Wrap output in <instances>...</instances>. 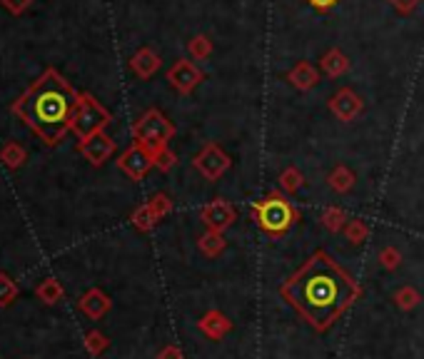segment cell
Wrapping results in <instances>:
<instances>
[{
    "label": "cell",
    "mask_w": 424,
    "mask_h": 359,
    "mask_svg": "<svg viewBox=\"0 0 424 359\" xmlns=\"http://www.w3.org/2000/svg\"><path fill=\"white\" fill-rule=\"evenodd\" d=\"M187 53L195 58V60H207L212 55V41L207 36H195L192 41L187 43Z\"/></svg>",
    "instance_id": "cell-20"
},
{
    "label": "cell",
    "mask_w": 424,
    "mask_h": 359,
    "mask_svg": "<svg viewBox=\"0 0 424 359\" xmlns=\"http://www.w3.org/2000/svg\"><path fill=\"white\" fill-rule=\"evenodd\" d=\"M320 65H322V73L330 77H339L344 75V73L349 70V58L344 55L342 50H337V48H332V50H327L322 55V60H320Z\"/></svg>",
    "instance_id": "cell-15"
},
{
    "label": "cell",
    "mask_w": 424,
    "mask_h": 359,
    "mask_svg": "<svg viewBox=\"0 0 424 359\" xmlns=\"http://www.w3.org/2000/svg\"><path fill=\"white\" fill-rule=\"evenodd\" d=\"M77 95L58 70H45L16 102L13 112L40 137L45 145H58L72 127Z\"/></svg>",
    "instance_id": "cell-2"
},
{
    "label": "cell",
    "mask_w": 424,
    "mask_h": 359,
    "mask_svg": "<svg viewBox=\"0 0 424 359\" xmlns=\"http://www.w3.org/2000/svg\"><path fill=\"white\" fill-rule=\"evenodd\" d=\"M200 247H202L207 254H215V252H220V250L225 247V240L220 237V232H215V230H210V232L205 235L202 240H200Z\"/></svg>",
    "instance_id": "cell-25"
},
{
    "label": "cell",
    "mask_w": 424,
    "mask_h": 359,
    "mask_svg": "<svg viewBox=\"0 0 424 359\" xmlns=\"http://www.w3.org/2000/svg\"><path fill=\"white\" fill-rule=\"evenodd\" d=\"M315 11H320V13H327V11H332L335 6H337L339 0H307Z\"/></svg>",
    "instance_id": "cell-32"
},
{
    "label": "cell",
    "mask_w": 424,
    "mask_h": 359,
    "mask_svg": "<svg viewBox=\"0 0 424 359\" xmlns=\"http://www.w3.org/2000/svg\"><path fill=\"white\" fill-rule=\"evenodd\" d=\"M85 349L92 354V357H97V354H102L105 349H108V337L102 332H87L85 334Z\"/></svg>",
    "instance_id": "cell-23"
},
{
    "label": "cell",
    "mask_w": 424,
    "mask_h": 359,
    "mask_svg": "<svg viewBox=\"0 0 424 359\" xmlns=\"http://www.w3.org/2000/svg\"><path fill=\"white\" fill-rule=\"evenodd\" d=\"M148 208L153 210V213H155V218L160 220V218H163V215H168L170 210H173V203H170V200L165 198V195H155V198L148 203Z\"/></svg>",
    "instance_id": "cell-27"
},
{
    "label": "cell",
    "mask_w": 424,
    "mask_h": 359,
    "mask_svg": "<svg viewBox=\"0 0 424 359\" xmlns=\"http://www.w3.org/2000/svg\"><path fill=\"white\" fill-rule=\"evenodd\" d=\"M155 165H158L163 172L173 170V165H175V155H173V152H170V150L158 152V155H155Z\"/></svg>",
    "instance_id": "cell-31"
},
{
    "label": "cell",
    "mask_w": 424,
    "mask_h": 359,
    "mask_svg": "<svg viewBox=\"0 0 424 359\" xmlns=\"http://www.w3.org/2000/svg\"><path fill=\"white\" fill-rule=\"evenodd\" d=\"M280 183H282V190H287V193H297V190L302 188V175H300V170H295V167H287V170L282 172Z\"/></svg>",
    "instance_id": "cell-24"
},
{
    "label": "cell",
    "mask_w": 424,
    "mask_h": 359,
    "mask_svg": "<svg viewBox=\"0 0 424 359\" xmlns=\"http://www.w3.org/2000/svg\"><path fill=\"white\" fill-rule=\"evenodd\" d=\"M322 223L327 225L330 230H342V225H344V213H342V210H337V208L325 210Z\"/></svg>",
    "instance_id": "cell-26"
},
{
    "label": "cell",
    "mask_w": 424,
    "mask_h": 359,
    "mask_svg": "<svg viewBox=\"0 0 424 359\" xmlns=\"http://www.w3.org/2000/svg\"><path fill=\"white\" fill-rule=\"evenodd\" d=\"M3 3V8H6L8 13H13V16H21V13H26L28 8H31L33 0H0Z\"/></svg>",
    "instance_id": "cell-29"
},
{
    "label": "cell",
    "mask_w": 424,
    "mask_h": 359,
    "mask_svg": "<svg viewBox=\"0 0 424 359\" xmlns=\"http://www.w3.org/2000/svg\"><path fill=\"white\" fill-rule=\"evenodd\" d=\"M397 259H399V254H397V250H384V252H379V262H384L387 267H394L397 264Z\"/></svg>",
    "instance_id": "cell-33"
},
{
    "label": "cell",
    "mask_w": 424,
    "mask_h": 359,
    "mask_svg": "<svg viewBox=\"0 0 424 359\" xmlns=\"http://www.w3.org/2000/svg\"><path fill=\"white\" fill-rule=\"evenodd\" d=\"M80 309L82 314H87L90 319H100L102 314L110 309V299L102 289H87L80 297Z\"/></svg>",
    "instance_id": "cell-14"
},
{
    "label": "cell",
    "mask_w": 424,
    "mask_h": 359,
    "mask_svg": "<svg viewBox=\"0 0 424 359\" xmlns=\"http://www.w3.org/2000/svg\"><path fill=\"white\" fill-rule=\"evenodd\" d=\"M202 77H205L202 70L195 68V63H190V60H178L168 70V82L178 92H183V95H190V92L202 82Z\"/></svg>",
    "instance_id": "cell-8"
},
{
    "label": "cell",
    "mask_w": 424,
    "mask_h": 359,
    "mask_svg": "<svg viewBox=\"0 0 424 359\" xmlns=\"http://www.w3.org/2000/svg\"><path fill=\"white\" fill-rule=\"evenodd\" d=\"M158 359H183V357H180V349L168 347V349H163V352H160Z\"/></svg>",
    "instance_id": "cell-35"
},
{
    "label": "cell",
    "mask_w": 424,
    "mask_h": 359,
    "mask_svg": "<svg viewBox=\"0 0 424 359\" xmlns=\"http://www.w3.org/2000/svg\"><path fill=\"white\" fill-rule=\"evenodd\" d=\"M200 327L205 329V332L210 334V337H220L222 332H225L227 327H230V324L225 322V317H222V314H217V312H212L210 314L207 319H205L202 324H200Z\"/></svg>",
    "instance_id": "cell-21"
},
{
    "label": "cell",
    "mask_w": 424,
    "mask_h": 359,
    "mask_svg": "<svg viewBox=\"0 0 424 359\" xmlns=\"http://www.w3.org/2000/svg\"><path fill=\"white\" fill-rule=\"evenodd\" d=\"M327 183L332 190H337V193H347V190H352L354 185V172L349 170L347 165H337L332 172H330Z\"/></svg>",
    "instance_id": "cell-18"
},
{
    "label": "cell",
    "mask_w": 424,
    "mask_h": 359,
    "mask_svg": "<svg viewBox=\"0 0 424 359\" xmlns=\"http://www.w3.org/2000/svg\"><path fill=\"white\" fill-rule=\"evenodd\" d=\"M108 125H110V112L105 110L92 95L80 92V95H77L75 115H72V127H70V130L75 132L77 140L80 142L87 140V137L102 132Z\"/></svg>",
    "instance_id": "cell-4"
},
{
    "label": "cell",
    "mask_w": 424,
    "mask_h": 359,
    "mask_svg": "<svg viewBox=\"0 0 424 359\" xmlns=\"http://www.w3.org/2000/svg\"><path fill=\"white\" fill-rule=\"evenodd\" d=\"M285 80L290 82L292 87H297V90H312V87L320 82V73H317V68L312 65V63L302 60L287 73Z\"/></svg>",
    "instance_id": "cell-12"
},
{
    "label": "cell",
    "mask_w": 424,
    "mask_h": 359,
    "mask_svg": "<svg viewBox=\"0 0 424 359\" xmlns=\"http://www.w3.org/2000/svg\"><path fill=\"white\" fill-rule=\"evenodd\" d=\"M113 152H115V142L110 140L105 132H97V135H92L80 142V155L95 167H100L105 160H110Z\"/></svg>",
    "instance_id": "cell-10"
},
{
    "label": "cell",
    "mask_w": 424,
    "mask_h": 359,
    "mask_svg": "<svg viewBox=\"0 0 424 359\" xmlns=\"http://www.w3.org/2000/svg\"><path fill=\"white\" fill-rule=\"evenodd\" d=\"M255 218L262 230H267V232H272V235H280L292 225L295 210H292L290 203L282 200L280 195H270L267 200H262V203L255 205Z\"/></svg>",
    "instance_id": "cell-5"
},
{
    "label": "cell",
    "mask_w": 424,
    "mask_h": 359,
    "mask_svg": "<svg viewBox=\"0 0 424 359\" xmlns=\"http://www.w3.org/2000/svg\"><path fill=\"white\" fill-rule=\"evenodd\" d=\"M397 302L402 304V307H412V304L417 302V294H414L412 289H404V292L397 294Z\"/></svg>",
    "instance_id": "cell-34"
},
{
    "label": "cell",
    "mask_w": 424,
    "mask_h": 359,
    "mask_svg": "<svg viewBox=\"0 0 424 359\" xmlns=\"http://www.w3.org/2000/svg\"><path fill=\"white\" fill-rule=\"evenodd\" d=\"M36 294H38V299H40V302H45V304H58L62 297H65V289H62V284L58 282V279L48 277V279H43V282L38 284Z\"/></svg>",
    "instance_id": "cell-17"
},
{
    "label": "cell",
    "mask_w": 424,
    "mask_h": 359,
    "mask_svg": "<svg viewBox=\"0 0 424 359\" xmlns=\"http://www.w3.org/2000/svg\"><path fill=\"white\" fill-rule=\"evenodd\" d=\"M0 160H3V165L8 170H18L28 160V152L21 142H6V145L0 147Z\"/></svg>",
    "instance_id": "cell-16"
},
{
    "label": "cell",
    "mask_w": 424,
    "mask_h": 359,
    "mask_svg": "<svg viewBox=\"0 0 424 359\" xmlns=\"http://www.w3.org/2000/svg\"><path fill=\"white\" fill-rule=\"evenodd\" d=\"M153 165H155V157L150 155L143 145H138V142H135V145H130L118 160V167L130 177V180H143Z\"/></svg>",
    "instance_id": "cell-7"
},
{
    "label": "cell",
    "mask_w": 424,
    "mask_h": 359,
    "mask_svg": "<svg viewBox=\"0 0 424 359\" xmlns=\"http://www.w3.org/2000/svg\"><path fill=\"white\" fill-rule=\"evenodd\" d=\"M18 297V284L11 274L0 272V307H11Z\"/></svg>",
    "instance_id": "cell-19"
},
{
    "label": "cell",
    "mask_w": 424,
    "mask_h": 359,
    "mask_svg": "<svg viewBox=\"0 0 424 359\" xmlns=\"http://www.w3.org/2000/svg\"><path fill=\"white\" fill-rule=\"evenodd\" d=\"M230 165L232 160L227 157V152H222L217 145H205L202 152L195 157V170H197L205 180H210V183L220 180V177L230 170Z\"/></svg>",
    "instance_id": "cell-6"
},
{
    "label": "cell",
    "mask_w": 424,
    "mask_h": 359,
    "mask_svg": "<svg viewBox=\"0 0 424 359\" xmlns=\"http://www.w3.org/2000/svg\"><path fill=\"white\" fill-rule=\"evenodd\" d=\"M285 297L317 329H327L357 297L352 277L339 269L327 254H315L290 282Z\"/></svg>",
    "instance_id": "cell-1"
},
{
    "label": "cell",
    "mask_w": 424,
    "mask_h": 359,
    "mask_svg": "<svg viewBox=\"0 0 424 359\" xmlns=\"http://www.w3.org/2000/svg\"><path fill=\"white\" fill-rule=\"evenodd\" d=\"M347 237L352 240V242H362V240L367 237V225H364L362 220H352V223L347 225Z\"/></svg>",
    "instance_id": "cell-28"
},
{
    "label": "cell",
    "mask_w": 424,
    "mask_h": 359,
    "mask_svg": "<svg viewBox=\"0 0 424 359\" xmlns=\"http://www.w3.org/2000/svg\"><path fill=\"white\" fill-rule=\"evenodd\" d=\"M387 3H389V6H392L397 13H402V16H409V13H412L414 8H417L419 3H422V0H387Z\"/></svg>",
    "instance_id": "cell-30"
},
{
    "label": "cell",
    "mask_w": 424,
    "mask_h": 359,
    "mask_svg": "<svg viewBox=\"0 0 424 359\" xmlns=\"http://www.w3.org/2000/svg\"><path fill=\"white\" fill-rule=\"evenodd\" d=\"M133 135H135V142L143 145L145 150L155 157L158 152L168 150V142H170V137L175 135V127L160 110H148L138 122H135Z\"/></svg>",
    "instance_id": "cell-3"
},
{
    "label": "cell",
    "mask_w": 424,
    "mask_h": 359,
    "mask_svg": "<svg viewBox=\"0 0 424 359\" xmlns=\"http://www.w3.org/2000/svg\"><path fill=\"white\" fill-rule=\"evenodd\" d=\"M158 68H160V55L153 48H140V50L130 58V70L138 77H143V80L153 77L155 73H158Z\"/></svg>",
    "instance_id": "cell-13"
},
{
    "label": "cell",
    "mask_w": 424,
    "mask_h": 359,
    "mask_svg": "<svg viewBox=\"0 0 424 359\" xmlns=\"http://www.w3.org/2000/svg\"><path fill=\"white\" fill-rule=\"evenodd\" d=\"M202 220L207 223L210 230L222 232V230L235 223V208H232L227 200H212V203L202 210Z\"/></svg>",
    "instance_id": "cell-11"
},
{
    "label": "cell",
    "mask_w": 424,
    "mask_h": 359,
    "mask_svg": "<svg viewBox=\"0 0 424 359\" xmlns=\"http://www.w3.org/2000/svg\"><path fill=\"white\" fill-rule=\"evenodd\" d=\"M158 223V218H155V213L148 208V205H143V208H138L135 210V215H133V225L138 230H143V232H148L153 225Z\"/></svg>",
    "instance_id": "cell-22"
},
{
    "label": "cell",
    "mask_w": 424,
    "mask_h": 359,
    "mask_svg": "<svg viewBox=\"0 0 424 359\" xmlns=\"http://www.w3.org/2000/svg\"><path fill=\"white\" fill-rule=\"evenodd\" d=\"M330 110H332V115L339 117V120L352 122L362 115L364 102H362V97L352 90V87H342V90L335 92L332 100H330Z\"/></svg>",
    "instance_id": "cell-9"
}]
</instances>
